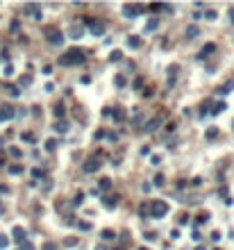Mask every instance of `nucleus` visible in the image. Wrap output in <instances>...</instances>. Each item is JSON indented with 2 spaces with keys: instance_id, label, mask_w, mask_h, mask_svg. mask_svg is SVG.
Segmentation results:
<instances>
[{
  "instance_id": "nucleus-1",
  "label": "nucleus",
  "mask_w": 234,
  "mask_h": 250,
  "mask_svg": "<svg viewBox=\"0 0 234 250\" xmlns=\"http://www.w3.org/2000/svg\"><path fill=\"white\" fill-rule=\"evenodd\" d=\"M86 59V52L80 50V48H71L66 55H62V64L64 66H75V64H84Z\"/></svg>"
},
{
  "instance_id": "nucleus-2",
  "label": "nucleus",
  "mask_w": 234,
  "mask_h": 250,
  "mask_svg": "<svg viewBox=\"0 0 234 250\" xmlns=\"http://www.w3.org/2000/svg\"><path fill=\"white\" fill-rule=\"evenodd\" d=\"M150 211H152V218H161V216L168 214V205L164 203V200H155L150 205Z\"/></svg>"
},
{
  "instance_id": "nucleus-3",
  "label": "nucleus",
  "mask_w": 234,
  "mask_h": 250,
  "mask_svg": "<svg viewBox=\"0 0 234 250\" xmlns=\"http://www.w3.org/2000/svg\"><path fill=\"white\" fill-rule=\"evenodd\" d=\"M46 36H48V41H50L52 46H62V43H64V34H62L59 30H55V27H52V30L48 27V30H46Z\"/></svg>"
},
{
  "instance_id": "nucleus-4",
  "label": "nucleus",
  "mask_w": 234,
  "mask_h": 250,
  "mask_svg": "<svg viewBox=\"0 0 234 250\" xmlns=\"http://www.w3.org/2000/svg\"><path fill=\"white\" fill-rule=\"evenodd\" d=\"M139 12H143V7H141V5H136V7L125 5V7H123V14H125V16H136Z\"/></svg>"
},
{
  "instance_id": "nucleus-5",
  "label": "nucleus",
  "mask_w": 234,
  "mask_h": 250,
  "mask_svg": "<svg viewBox=\"0 0 234 250\" xmlns=\"http://www.w3.org/2000/svg\"><path fill=\"white\" fill-rule=\"evenodd\" d=\"M14 241H16V243H21V246L25 243V230H23V227H18V225L14 227Z\"/></svg>"
},
{
  "instance_id": "nucleus-6",
  "label": "nucleus",
  "mask_w": 234,
  "mask_h": 250,
  "mask_svg": "<svg viewBox=\"0 0 234 250\" xmlns=\"http://www.w3.org/2000/svg\"><path fill=\"white\" fill-rule=\"evenodd\" d=\"M98 168H100V161H98V159H89V161L84 164V173H95Z\"/></svg>"
},
{
  "instance_id": "nucleus-7",
  "label": "nucleus",
  "mask_w": 234,
  "mask_h": 250,
  "mask_svg": "<svg viewBox=\"0 0 234 250\" xmlns=\"http://www.w3.org/2000/svg\"><path fill=\"white\" fill-rule=\"evenodd\" d=\"M216 50V46L214 43H207V46H202V50H200V55H198V59H204V57H207L209 52H214Z\"/></svg>"
},
{
  "instance_id": "nucleus-8",
  "label": "nucleus",
  "mask_w": 234,
  "mask_h": 250,
  "mask_svg": "<svg viewBox=\"0 0 234 250\" xmlns=\"http://www.w3.org/2000/svg\"><path fill=\"white\" fill-rule=\"evenodd\" d=\"M14 116V107H3L0 109V121H9Z\"/></svg>"
},
{
  "instance_id": "nucleus-9",
  "label": "nucleus",
  "mask_w": 234,
  "mask_h": 250,
  "mask_svg": "<svg viewBox=\"0 0 234 250\" xmlns=\"http://www.w3.org/2000/svg\"><path fill=\"white\" fill-rule=\"evenodd\" d=\"M116 203H118V196H109V198H105V200H102V205H105L107 209H114Z\"/></svg>"
},
{
  "instance_id": "nucleus-10",
  "label": "nucleus",
  "mask_w": 234,
  "mask_h": 250,
  "mask_svg": "<svg viewBox=\"0 0 234 250\" xmlns=\"http://www.w3.org/2000/svg\"><path fill=\"white\" fill-rule=\"evenodd\" d=\"M198 34H200V30H198L196 25H189V27H187V36H189V39H196Z\"/></svg>"
},
{
  "instance_id": "nucleus-11",
  "label": "nucleus",
  "mask_w": 234,
  "mask_h": 250,
  "mask_svg": "<svg viewBox=\"0 0 234 250\" xmlns=\"http://www.w3.org/2000/svg\"><path fill=\"white\" fill-rule=\"evenodd\" d=\"M91 32H93V34H102V32H105V25H102L100 21H95V23L91 25Z\"/></svg>"
},
{
  "instance_id": "nucleus-12",
  "label": "nucleus",
  "mask_w": 234,
  "mask_h": 250,
  "mask_svg": "<svg viewBox=\"0 0 234 250\" xmlns=\"http://www.w3.org/2000/svg\"><path fill=\"white\" fill-rule=\"evenodd\" d=\"M232 89H234V82H227V84H223L220 89H218V93H220V95H225V93H230Z\"/></svg>"
},
{
  "instance_id": "nucleus-13",
  "label": "nucleus",
  "mask_w": 234,
  "mask_h": 250,
  "mask_svg": "<svg viewBox=\"0 0 234 250\" xmlns=\"http://www.w3.org/2000/svg\"><path fill=\"white\" fill-rule=\"evenodd\" d=\"M98 187H100L102 191H107V189H112V180H109V177H102V180L98 182Z\"/></svg>"
},
{
  "instance_id": "nucleus-14",
  "label": "nucleus",
  "mask_w": 234,
  "mask_h": 250,
  "mask_svg": "<svg viewBox=\"0 0 234 250\" xmlns=\"http://www.w3.org/2000/svg\"><path fill=\"white\" fill-rule=\"evenodd\" d=\"M100 236H102V241H112V239H114L116 234L112 232V230H102V234H100Z\"/></svg>"
},
{
  "instance_id": "nucleus-15",
  "label": "nucleus",
  "mask_w": 234,
  "mask_h": 250,
  "mask_svg": "<svg viewBox=\"0 0 234 250\" xmlns=\"http://www.w3.org/2000/svg\"><path fill=\"white\" fill-rule=\"evenodd\" d=\"M9 173H12V175H21V173H23V166H21V164L9 166Z\"/></svg>"
},
{
  "instance_id": "nucleus-16",
  "label": "nucleus",
  "mask_w": 234,
  "mask_h": 250,
  "mask_svg": "<svg viewBox=\"0 0 234 250\" xmlns=\"http://www.w3.org/2000/svg\"><path fill=\"white\" fill-rule=\"evenodd\" d=\"M148 211H150V205L145 203V205H141V207H139V216H141V218H145V216H148Z\"/></svg>"
},
{
  "instance_id": "nucleus-17",
  "label": "nucleus",
  "mask_w": 234,
  "mask_h": 250,
  "mask_svg": "<svg viewBox=\"0 0 234 250\" xmlns=\"http://www.w3.org/2000/svg\"><path fill=\"white\" fill-rule=\"evenodd\" d=\"M128 43H130V48H139L141 46V39H139V36H130Z\"/></svg>"
},
{
  "instance_id": "nucleus-18",
  "label": "nucleus",
  "mask_w": 234,
  "mask_h": 250,
  "mask_svg": "<svg viewBox=\"0 0 234 250\" xmlns=\"http://www.w3.org/2000/svg\"><path fill=\"white\" fill-rule=\"evenodd\" d=\"M64 114H66V109H64V105L59 102V105H57V107H55V116H57V118H62Z\"/></svg>"
},
{
  "instance_id": "nucleus-19",
  "label": "nucleus",
  "mask_w": 234,
  "mask_h": 250,
  "mask_svg": "<svg viewBox=\"0 0 234 250\" xmlns=\"http://www.w3.org/2000/svg\"><path fill=\"white\" fill-rule=\"evenodd\" d=\"M157 125H159V118H152L148 125H145V132H152L155 128H157Z\"/></svg>"
},
{
  "instance_id": "nucleus-20",
  "label": "nucleus",
  "mask_w": 234,
  "mask_h": 250,
  "mask_svg": "<svg viewBox=\"0 0 234 250\" xmlns=\"http://www.w3.org/2000/svg\"><path fill=\"white\" fill-rule=\"evenodd\" d=\"M216 137H218V130L216 128H209L207 130V139H216Z\"/></svg>"
},
{
  "instance_id": "nucleus-21",
  "label": "nucleus",
  "mask_w": 234,
  "mask_h": 250,
  "mask_svg": "<svg viewBox=\"0 0 234 250\" xmlns=\"http://www.w3.org/2000/svg\"><path fill=\"white\" fill-rule=\"evenodd\" d=\"M55 148H57V141L55 139H48L46 141V150H55Z\"/></svg>"
},
{
  "instance_id": "nucleus-22",
  "label": "nucleus",
  "mask_w": 234,
  "mask_h": 250,
  "mask_svg": "<svg viewBox=\"0 0 234 250\" xmlns=\"http://www.w3.org/2000/svg\"><path fill=\"white\" fill-rule=\"evenodd\" d=\"M157 23H159V18H152V21H150L148 25H145V30H148V32H150V30H155V27H157Z\"/></svg>"
},
{
  "instance_id": "nucleus-23",
  "label": "nucleus",
  "mask_w": 234,
  "mask_h": 250,
  "mask_svg": "<svg viewBox=\"0 0 234 250\" xmlns=\"http://www.w3.org/2000/svg\"><path fill=\"white\" fill-rule=\"evenodd\" d=\"M55 130H57V132H66L68 128H66V123H64V121H59V123L55 125Z\"/></svg>"
},
{
  "instance_id": "nucleus-24",
  "label": "nucleus",
  "mask_w": 234,
  "mask_h": 250,
  "mask_svg": "<svg viewBox=\"0 0 234 250\" xmlns=\"http://www.w3.org/2000/svg\"><path fill=\"white\" fill-rule=\"evenodd\" d=\"M121 57H123V52H118V50H114V52H112V57H109V59H112V62H118V59H121Z\"/></svg>"
},
{
  "instance_id": "nucleus-25",
  "label": "nucleus",
  "mask_w": 234,
  "mask_h": 250,
  "mask_svg": "<svg viewBox=\"0 0 234 250\" xmlns=\"http://www.w3.org/2000/svg\"><path fill=\"white\" fill-rule=\"evenodd\" d=\"M9 155H12V157H21V155H23V152H21V150H18V148H9Z\"/></svg>"
},
{
  "instance_id": "nucleus-26",
  "label": "nucleus",
  "mask_w": 234,
  "mask_h": 250,
  "mask_svg": "<svg viewBox=\"0 0 234 250\" xmlns=\"http://www.w3.org/2000/svg\"><path fill=\"white\" fill-rule=\"evenodd\" d=\"M7 246H9V239L0 234V248H7Z\"/></svg>"
},
{
  "instance_id": "nucleus-27",
  "label": "nucleus",
  "mask_w": 234,
  "mask_h": 250,
  "mask_svg": "<svg viewBox=\"0 0 234 250\" xmlns=\"http://www.w3.org/2000/svg\"><path fill=\"white\" fill-rule=\"evenodd\" d=\"M155 184H157V187L164 184V175H161V173H159V175H155Z\"/></svg>"
},
{
  "instance_id": "nucleus-28",
  "label": "nucleus",
  "mask_w": 234,
  "mask_h": 250,
  "mask_svg": "<svg viewBox=\"0 0 234 250\" xmlns=\"http://www.w3.org/2000/svg\"><path fill=\"white\" fill-rule=\"evenodd\" d=\"M116 86H125V78H123V75H116Z\"/></svg>"
},
{
  "instance_id": "nucleus-29",
  "label": "nucleus",
  "mask_w": 234,
  "mask_h": 250,
  "mask_svg": "<svg viewBox=\"0 0 234 250\" xmlns=\"http://www.w3.org/2000/svg\"><path fill=\"white\" fill-rule=\"evenodd\" d=\"M71 36H73V39H80V36H82V30H71Z\"/></svg>"
},
{
  "instance_id": "nucleus-30",
  "label": "nucleus",
  "mask_w": 234,
  "mask_h": 250,
  "mask_svg": "<svg viewBox=\"0 0 234 250\" xmlns=\"http://www.w3.org/2000/svg\"><path fill=\"white\" fill-rule=\"evenodd\" d=\"M204 16H207V18H209V21H216V12H211V9H209V12H207V14H204Z\"/></svg>"
},
{
  "instance_id": "nucleus-31",
  "label": "nucleus",
  "mask_w": 234,
  "mask_h": 250,
  "mask_svg": "<svg viewBox=\"0 0 234 250\" xmlns=\"http://www.w3.org/2000/svg\"><path fill=\"white\" fill-rule=\"evenodd\" d=\"M32 175H34V177H43V171H41V168H34Z\"/></svg>"
},
{
  "instance_id": "nucleus-32",
  "label": "nucleus",
  "mask_w": 234,
  "mask_h": 250,
  "mask_svg": "<svg viewBox=\"0 0 234 250\" xmlns=\"http://www.w3.org/2000/svg\"><path fill=\"white\" fill-rule=\"evenodd\" d=\"M191 184H193V187H200V184H202V177H193Z\"/></svg>"
},
{
  "instance_id": "nucleus-33",
  "label": "nucleus",
  "mask_w": 234,
  "mask_h": 250,
  "mask_svg": "<svg viewBox=\"0 0 234 250\" xmlns=\"http://www.w3.org/2000/svg\"><path fill=\"white\" fill-rule=\"evenodd\" d=\"M93 23H95V21H93V18H91V16H84V25H89V27H91Z\"/></svg>"
},
{
  "instance_id": "nucleus-34",
  "label": "nucleus",
  "mask_w": 234,
  "mask_h": 250,
  "mask_svg": "<svg viewBox=\"0 0 234 250\" xmlns=\"http://www.w3.org/2000/svg\"><path fill=\"white\" fill-rule=\"evenodd\" d=\"M207 218H209L207 214H198V218H196V220H198V223H204V220H207Z\"/></svg>"
},
{
  "instance_id": "nucleus-35",
  "label": "nucleus",
  "mask_w": 234,
  "mask_h": 250,
  "mask_svg": "<svg viewBox=\"0 0 234 250\" xmlns=\"http://www.w3.org/2000/svg\"><path fill=\"white\" fill-rule=\"evenodd\" d=\"M77 225H80V230H91V225H89V223H84V220H80Z\"/></svg>"
},
{
  "instance_id": "nucleus-36",
  "label": "nucleus",
  "mask_w": 234,
  "mask_h": 250,
  "mask_svg": "<svg viewBox=\"0 0 234 250\" xmlns=\"http://www.w3.org/2000/svg\"><path fill=\"white\" fill-rule=\"evenodd\" d=\"M211 239H214V241H218V239H220V232H218V230H214V232H211Z\"/></svg>"
},
{
  "instance_id": "nucleus-37",
  "label": "nucleus",
  "mask_w": 234,
  "mask_h": 250,
  "mask_svg": "<svg viewBox=\"0 0 234 250\" xmlns=\"http://www.w3.org/2000/svg\"><path fill=\"white\" fill-rule=\"evenodd\" d=\"M223 109H225V102H218V105H216V109H214V111L218 114V111H223Z\"/></svg>"
},
{
  "instance_id": "nucleus-38",
  "label": "nucleus",
  "mask_w": 234,
  "mask_h": 250,
  "mask_svg": "<svg viewBox=\"0 0 234 250\" xmlns=\"http://www.w3.org/2000/svg\"><path fill=\"white\" fill-rule=\"evenodd\" d=\"M145 239H148V241H155V239H157V234H155V232H148V234H145Z\"/></svg>"
},
{
  "instance_id": "nucleus-39",
  "label": "nucleus",
  "mask_w": 234,
  "mask_h": 250,
  "mask_svg": "<svg viewBox=\"0 0 234 250\" xmlns=\"http://www.w3.org/2000/svg\"><path fill=\"white\" fill-rule=\"evenodd\" d=\"M23 139H25V141H34V137H32L30 132H25V134H23Z\"/></svg>"
},
{
  "instance_id": "nucleus-40",
  "label": "nucleus",
  "mask_w": 234,
  "mask_h": 250,
  "mask_svg": "<svg viewBox=\"0 0 234 250\" xmlns=\"http://www.w3.org/2000/svg\"><path fill=\"white\" fill-rule=\"evenodd\" d=\"M141 84H143V80H141V78H136V80H134V86H136V89H141Z\"/></svg>"
},
{
  "instance_id": "nucleus-41",
  "label": "nucleus",
  "mask_w": 234,
  "mask_h": 250,
  "mask_svg": "<svg viewBox=\"0 0 234 250\" xmlns=\"http://www.w3.org/2000/svg\"><path fill=\"white\" fill-rule=\"evenodd\" d=\"M171 239H180V230H173V232H171Z\"/></svg>"
},
{
  "instance_id": "nucleus-42",
  "label": "nucleus",
  "mask_w": 234,
  "mask_h": 250,
  "mask_svg": "<svg viewBox=\"0 0 234 250\" xmlns=\"http://www.w3.org/2000/svg\"><path fill=\"white\" fill-rule=\"evenodd\" d=\"M230 23H232V25H234V7H232V9H230Z\"/></svg>"
},
{
  "instance_id": "nucleus-43",
  "label": "nucleus",
  "mask_w": 234,
  "mask_h": 250,
  "mask_svg": "<svg viewBox=\"0 0 234 250\" xmlns=\"http://www.w3.org/2000/svg\"><path fill=\"white\" fill-rule=\"evenodd\" d=\"M23 250H34V246L32 243H23Z\"/></svg>"
},
{
  "instance_id": "nucleus-44",
  "label": "nucleus",
  "mask_w": 234,
  "mask_h": 250,
  "mask_svg": "<svg viewBox=\"0 0 234 250\" xmlns=\"http://www.w3.org/2000/svg\"><path fill=\"white\" fill-rule=\"evenodd\" d=\"M43 250H55V246H52V243H46V246H43Z\"/></svg>"
},
{
  "instance_id": "nucleus-45",
  "label": "nucleus",
  "mask_w": 234,
  "mask_h": 250,
  "mask_svg": "<svg viewBox=\"0 0 234 250\" xmlns=\"http://www.w3.org/2000/svg\"><path fill=\"white\" fill-rule=\"evenodd\" d=\"M141 250H148V248H141Z\"/></svg>"
}]
</instances>
